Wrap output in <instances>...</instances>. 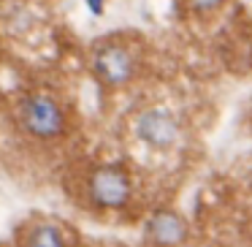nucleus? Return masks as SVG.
Returning <instances> with one entry per match:
<instances>
[{
  "mask_svg": "<svg viewBox=\"0 0 252 247\" xmlns=\"http://www.w3.org/2000/svg\"><path fill=\"white\" fill-rule=\"evenodd\" d=\"M19 122L22 128L35 139H60L65 133V111L60 109L55 98L49 95H41V93H33L22 101L19 106Z\"/></svg>",
  "mask_w": 252,
  "mask_h": 247,
  "instance_id": "1",
  "label": "nucleus"
},
{
  "mask_svg": "<svg viewBox=\"0 0 252 247\" xmlns=\"http://www.w3.org/2000/svg\"><path fill=\"white\" fill-rule=\"evenodd\" d=\"M87 190L98 209H125L133 198V179L122 166L103 163L93 169Z\"/></svg>",
  "mask_w": 252,
  "mask_h": 247,
  "instance_id": "2",
  "label": "nucleus"
},
{
  "mask_svg": "<svg viewBox=\"0 0 252 247\" xmlns=\"http://www.w3.org/2000/svg\"><path fill=\"white\" fill-rule=\"evenodd\" d=\"M93 68L106 87H122V84H127L136 76V60H133V55L125 46H117V44L100 46L95 52Z\"/></svg>",
  "mask_w": 252,
  "mask_h": 247,
  "instance_id": "3",
  "label": "nucleus"
},
{
  "mask_svg": "<svg viewBox=\"0 0 252 247\" xmlns=\"http://www.w3.org/2000/svg\"><path fill=\"white\" fill-rule=\"evenodd\" d=\"M136 136L138 141H144L152 149H171L179 141V125H176L174 114L152 109V111H144L136 120Z\"/></svg>",
  "mask_w": 252,
  "mask_h": 247,
  "instance_id": "4",
  "label": "nucleus"
},
{
  "mask_svg": "<svg viewBox=\"0 0 252 247\" xmlns=\"http://www.w3.org/2000/svg\"><path fill=\"white\" fill-rule=\"evenodd\" d=\"M144 236L152 247H182L187 242V223L174 209H158L147 220Z\"/></svg>",
  "mask_w": 252,
  "mask_h": 247,
  "instance_id": "5",
  "label": "nucleus"
},
{
  "mask_svg": "<svg viewBox=\"0 0 252 247\" xmlns=\"http://www.w3.org/2000/svg\"><path fill=\"white\" fill-rule=\"evenodd\" d=\"M17 247H68V236L52 220H33L19 231Z\"/></svg>",
  "mask_w": 252,
  "mask_h": 247,
  "instance_id": "6",
  "label": "nucleus"
},
{
  "mask_svg": "<svg viewBox=\"0 0 252 247\" xmlns=\"http://www.w3.org/2000/svg\"><path fill=\"white\" fill-rule=\"evenodd\" d=\"M222 6V0H190V8L195 14H212Z\"/></svg>",
  "mask_w": 252,
  "mask_h": 247,
  "instance_id": "7",
  "label": "nucleus"
},
{
  "mask_svg": "<svg viewBox=\"0 0 252 247\" xmlns=\"http://www.w3.org/2000/svg\"><path fill=\"white\" fill-rule=\"evenodd\" d=\"M87 3H90V11H95V14L103 11V0H87Z\"/></svg>",
  "mask_w": 252,
  "mask_h": 247,
  "instance_id": "8",
  "label": "nucleus"
}]
</instances>
